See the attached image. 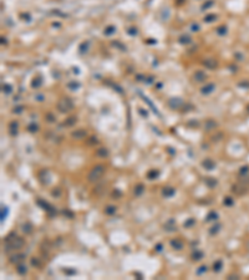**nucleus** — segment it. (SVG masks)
<instances>
[{"mask_svg":"<svg viewBox=\"0 0 249 280\" xmlns=\"http://www.w3.org/2000/svg\"><path fill=\"white\" fill-rule=\"evenodd\" d=\"M16 273H18L19 275H21V276L26 275V274H27V267H26L24 263L16 264Z\"/></svg>","mask_w":249,"mask_h":280,"instance_id":"nucleus-12","label":"nucleus"},{"mask_svg":"<svg viewBox=\"0 0 249 280\" xmlns=\"http://www.w3.org/2000/svg\"><path fill=\"white\" fill-rule=\"evenodd\" d=\"M64 273H65L66 275H75V274H76V270H75V269H65Z\"/></svg>","mask_w":249,"mask_h":280,"instance_id":"nucleus-30","label":"nucleus"},{"mask_svg":"<svg viewBox=\"0 0 249 280\" xmlns=\"http://www.w3.org/2000/svg\"><path fill=\"white\" fill-rule=\"evenodd\" d=\"M202 167L207 171H213L214 168H216V163H214V161L211 159V158H206L204 161H202Z\"/></svg>","mask_w":249,"mask_h":280,"instance_id":"nucleus-5","label":"nucleus"},{"mask_svg":"<svg viewBox=\"0 0 249 280\" xmlns=\"http://www.w3.org/2000/svg\"><path fill=\"white\" fill-rule=\"evenodd\" d=\"M8 207H3L1 208V217H0V218H1V222H4L5 220V218H6V215H8Z\"/></svg>","mask_w":249,"mask_h":280,"instance_id":"nucleus-25","label":"nucleus"},{"mask_svg":"<svg viewBox=\"0 0 249 280\" xmlns=\"http://www.w3.org/2000/svg\"><path fill=\"white\" fill-rule=\"evenodd\" d=\"M51 195H52V197H55V198L60 197V195H61V189H60V188H55V189L51 192Z\"/></svg>","mask_w":249,"mask_h":280,"instance_id":"nucleus-26","label":"nucleus"},{"mask_svg":"<svg viewBox=\"0 0 249 280\" xmlns=\"http://www.w3.org/2000/svg\"><path fill=\"white\" fill-rule=\"evenodd\" d=\"M169 244H171V247L173 248L175 250H182L183 249V247H184V244H183V242L179 239V238H175V239H172L171 242H169Z\"/></svg>","mask_w":249,"mask_h":280,"instance_id":"nucleus-6","label":"nucleus"},{"mask_svg":"<svg viewBox=\"0 0 249 280\" xmlns=\"http://www.w3.org/2000/svg\"><path fill=\"white\" fill-rule=\"evenodd\" d=\"M25 258H26V254H24V253H18V254L11 255L10 259H9V262H10L11 264H20V263L24 262Z\"/></svg>","mask_w":249,"mask_h":280,"instance_id":"nucleus-4","label":"nucleus"},{"mask_svg":"<svg viewBox=\"0 0 249 280\" xmlns=\"http://www.w3.org/2000/svg\"><path fill=\"white\" fill-rule=\"evenodd\" d=\"M30 262H31L32 267H35V268H40V267H41V262H40L39 258H31Z\"/></svg>","mask_w":249,"mask_h":280,"instance_id":"nucleus-23","label":"nucleus"},{"mask_svg":"<svg viewBox=\"0 0 249 280\" xmlns=\"http://www.w3.org/2000/svg\"><path fill=\"white\" fill-rule=\"evenodd\" d=\"M155 249H156V251H157V253H161V251H162V249H163V245H162V244L160 243V244H157V245L155 247Z\"/></svg>","mask_w":249,"mask_h":280,"instance_id":"nucleus-33","label":"nucleus"},{"mask_svg":"<svg viewBox=\"0 0 249 280\" xmlns=\"http://www.w3.org/2000/svg\"><path fill=\"white\" fill-rule=\"evenodd\" d=\"M144 189H146V187H144L143 183H137L133 188V194L135 197H141V195L144 193Z\"/></svg>","mask_w":249,"mask_h":280,"instance_id":"nucleus-7","label":"nucleus"},{"mask_svg":"<svg viewBox=\"0 0 249 280\" xmlns=\"http://www.w3.org/2000/svg\"><path fill=\"white\" fill-rule=\"evenodd\" d=\"M71 136H72L75 139H84V138L87 136V133H86V131H84V130H77V131L72 132Z\"/></svg>","mask_w":249,"mask_h":280,"instance_id":"nucleus-13","label":"nucleus"},{"mask_svg":"<svg viewBox=\"0 0 249 280\" xmlns=\"http://www.w3.org/2000/svg\"><path fill=\"white\" fill-rule=\"evenodd\" d=\"M204 256V253L202 250H199V249H194V251L192 253L191 258H192V260L193 262H199V260H202Z\"/></svg>","mask_w":249,"mask_h":280,"instance_id":"nucleus-10","label":"nucleus"},{"mask_svg":"<svg viewBox=\"0 0 249 280\" xmlns=\"http://www.w3.org/2000/svg\"><path fill=\"white\" fill-rule=\"evenodd\" d=\"M158 176H160V171H157V169H151V171L147 173V178H148L150 181L156 179Z\"/></svg>","mask_w":249,"mask_h":280,"instance_id":"nucleus-18","label":"nucleus"},{"mask_svg":"<svg viewBox=\"0 0 249 280\" xmlns=\"http://www.w3.org/2000/svg\"><path fill=\"white\" fill-rule=\"evenodd\" d=\"M204 184L208 188H211V189H213V188L218 184V181L213 177H207V178H204Z\"/></svg>","mask_w":249,"mask_h":280,"instance_id":"nucleus-11","label":"nucleus"},{"mask_svg":"<svg viewBox=\"0 0 249 280\" xmlns=\"http://www.w3.org/2000/svg\"><path fill=\"white\" fill-rule=\"evenodd\" d=\"M72 107V103L70 102V100H62L59 102V110L60 111H69Z\"/></svg>","mask_w":249,"mask_h":280,"instance_id":"nucleus-9","label":"nucleus"},{"mask_svg":"<svg viewBox=\"0 0 249 280\" xmlns=\"http://www.w3.org/2000/svg\"><path fill=\"white\" fill-rule=\"evenodd\" d=\"M25 245V240L18 237L15 233H10L5 238V249L6 250H19Z\"/></svg>","mask_w":249,"mask_h":280,"instance_id":"nucleus-1","label":"nucleus"},{"mask_svg":"<svg viewBox=\"0 0 249 280\" xmlns=\"http://www.w3.org/2000/svg\"><path fill=\"white\" fill-rule=\"evenodd\" d=\"M220 228H222V225H220V224H216V225H213V227L209 229V234H211V235L217 234L219 230H220Z\"/></svg>","mask_w":249,"mask_h":280,"instance_id":"nucleus-21","label":"nucleus"},{"mask_svg":"<svg viewBox=\"0 0 249 280\" xmlns=\"http://www.w3.org/2000/svg\"><path fill=\"white\" fill-rule=\"evenodd\" d=\"M121 195H122V193H121L119 189H115V191H113V193H112V197H115V198L121 197Z\"/></svg>","mask_w":249,"mask_h":280,"instance_id":"nucleus-32","label":"nucleus"},{"mask_svg":"<svg viewBox=\"0 0 249 280\" xmlns=\"http://www.w3.org/2000/svg\"><path fill=\"white\" fill-rule=\"evenodd\" d=\"M105 171H106V167L103 166V164H96L92 169L90 171V173L87 174V181L90 182V183H95V182H97L103 176Z\"/></svg>","mask_w":249,"mask_h":280,"instance_id":"nucleus-2","label":"nucleus"},{"mask_svg":"<svg viewBox=\"0 0 249 280\" xmlns=\"http://www.w3.org/2000/svg\"><path fill=\"white\" fill-rule=\"evenodd\" d=\"M116 213V207L115 206H107L105 208V214L106 215H113Z\"/></svg>","mask_w":249,"mask_h":280,"instance_id":"nucleus-20","label":"nucleus"},{"mask_svg":"<svg viewBox=\"0 0 249 280\" xmlns=\"http://www.w3.org/2000/svg\"><path fill=\"white\" fill-rule=\"evenodd\" d=\"M217 219H218V214L214 211H211L206 217V222H212V220H217Z\"/></svg>","mask_w":249,"mask_h":280,"instance_id":"nucleus-19","label":"nucleus"},{"mask_svg":"<svg viewBox=\"0 0 249 280\" xmlns=\"http://www.w3.org/2000/svg\"><path fill=\"white\" fill-rule=\"evenodd\" d=\"M212 268H213V271H214V273H219L220 270H222V268H223V262H222V260L214 262Z\"/></svg>","mask_w":249,"mask_h":280,"instance_id":"nucleus-17","label":"nucleus"},{"mask_svg":"<svg viewBox=\"0 0 249 280\" xmlns=\"http://www.w3.org/2000/svg\"><path fill=\"white\" fill-rule=\"evenodd\" d=\"M164 229L167 230V232H173V230H176V222L173 219H169L164 224Z\"/></svg>","mask_w":249,"mask_h":280,"instance_id":"nucleus-15","label":"nucleus"},{"mask_svg":"<svg viewBox=\"0 0 249 280\" xmlns=\"http://www.w3.org/2000/svg\"><path fill=\"white\" fill-rule=\"evenodd\" d=\"M62 213H64V215L69 217V218H74V213H72V212H70L69 209H65V211L62 212Z\"/></svg>","mask_w":249,"mask_h":280,"instance_id":"nucleus-31","label":"nucleus"},{"mask_svg":"<svg viewBox=\"0 0 249 280\" xmlns=\"http://www.w3.org/2000/svg\"><path fill=\"white\" fill-rule=\"evenodd\" d=\"M32 224L30 223V222H26V223H24L23 225H21V230L25 233V234H30L31 232H32Z\"/></svg>","mask_w":249,"mask_h":280,"instance_id":"nucleus-16","label":"nucleus"},{"mask_svg":"<svg viewBox=\"0 0 249 280\" xmlns=\"http://www.w3.org/2000/svg\"><path fill=\"white\" fill-rule=\"evenodd\" d=\"M196 224V220L193 219V218H189V219H187L184 223H183V227L184 228H191V227H193Z\"/></svg>","mask_w":249,"mask_h":280,"instance_id":"nucleus-22","label":"nucleus"},{"mask_svg":"<svg viewBox=\"0 0 249 280\" xmlns=\"http://www.w3.org/2000/svg\"><path fill=\"white\" fill-rule=\"evenodd\" d=\"M213 88H214V86H213V85H208L207 87H203V88H202V92H203V94H209Z\"/></svg>","mask_w":249,"mask_h":280,"instance_id":"nucleus-28","label":"nucleus"},{"mask_svg":"<svg viewBox=\"0 0 249 280\" xmlns=\"http://www.w3.org/2000/svg\"><path fill=\"white\" fill-rule=\"evenodd\" d=\"M207 270H208V268H207L206 265H200V267L198 268V270H197V275H203V274H206Z\"/></svg>","mask_w":249,"mask_h":280,"instance_id":"nucleus-24","label":"nucleus"},{"mask_svg":"<svg viewBox=\"0 0 249 280\" xmlns=\"http://www.w3.org/2000/svg\"><path fill=\"white\" fill-rule=\"evenodd\" d=\"M108 155H110V152H108L107 148H105V147H101V148L96 150V156L100 157V158H106V157H108Z\"/></svg>","mask_w":249,"mask_h":280,"instance_id":"nucleus-14","label":"nucleus"},{"mask_svg":"<svg viewBox=\"0 0 249 280\" xmlns=\"http://www.w3.org/2000/svg\"><path fill=\"white\" fill-rule=\"evenodd\" d=\"M38 204L44 209V211H46L47 213H49L50 215H54V214H56L57 212H56V208H54L51 204H49L47 202H44V200H41V199H39L38 200Z\"/></svg>","mask_w":249,"mask_h":280,"instance_id":"nucleus-3","label":"nucleus"},{"mask_svg":"<svg viewBox=\"0 0 249 280\" xmlns=\"http://www.w3.org/2000/svg\"><path fill=\"white\" fill-rule=\"evenodd\" d=\"M194 77H196L197 81H203V80L206 79V75L202 74V72H197V74L194 75Z\"/></svg>","mask_w":249,"mask_h":280,"instance_id":"nucleus-27","label":"nucleus"},{"mask_svg":"<svg viewBox=\"0 0 249 280\" xmlns=\"http://www.w3.org/2000/svg\"><path fill=\"white\" fill-rule=\"evenodd\" d=\"M224 206H228V207H229V206H232L233 204V199L231 198V197H227V198H224Z\"/></svg>","mask_w":249,"mask_h":280,"instance_id":"nucleus-29","label":"nucleus"},{"mask_svg":"<svg viewBox=\"0 0 249 280\" xmlns=\"http://www.w3.org/2000/svg\"><path fill=\"white\" fill-rule=\"evenodd\" d=\"M176 194V189L173 187H164L162 189V195L164 198H171Z\"/></svg>","mask_w":249,"mask_h":280,"instance_id":"nucleus-8","label":"nucleus"}]
</instances>
